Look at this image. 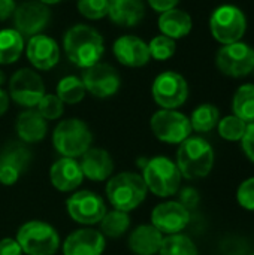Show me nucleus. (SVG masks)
<instances>
[{"instance_id": "obj_1", "label": "nucleus", "mask_w": 254, "mask_h": 255, "mask_svg": "<svg viewBox=\"0 0 254 255\" xmlns=\"http://www.w3.org/2000/svg\"><path fill=\"white\" fill-rule=\"evenodd\" d=\"M63 46L67 58L82 69L97 64L105 52V42L100 33L85 24L70 27L64 34Z\"/></svg>"}, {"instance_id": "obj_2", "label": "nucleus", "mask_w": 254, "mask_h": 255, "mask_svg": "<svg viewBox=\"0 0 254 255\" xmlns=\"http://www.w3.org/2000/svg\"><path fill=\"white\" fill-rule=\"evenodd\" d=\"M175 163L183 178H205L214 166V149L207 139L201 136H190L180 143Z\"/></svg>"}, {"instance_id": "obj_3", "label": "nucleus", "mask_w": 254, "mask_h": 255, "mask_svg": "<svg viewBox=\"0 0 254 255\" xmlns=\"http://www.w3.org/2000/svg\"><path fill=\"white\" fill-rule=\"evenodd\" d=\"M105 193L114 209L129 214L142 205L148 190L141 175L121 172L108 179Z\"/></svg>"}, {"instance_id": "obj_4", "label": "nucleus", "mask_w": 254, "mask_h": 255, "mask_svg": "<svg viewBox=\"0 0 254 255\" xmlns=\"http://www.w3.org/2000/svg\"><path fill=\"white\" fill-rule=\"evenodd\" d=\"M141 176L147 185V190L162 199L175 196L180 191L183 178L177 163L163 155L145 160Z\"/></svg>"}, {"instance_id": "obj_5", "label": "nucleus", "mask_w": 254, "mask_h": 255, "mask_svg": "<svg viewBox=\"0 0 254 255\" xmlns=\"http://www.w3.org/2000/svg\"><path fill=\"white\" fill-rule=\"evenodd\" d=\"M91 143L93 134L88 126L78 118L63 120L52 131V145L61 157L78 158L91 148Z\"/></svg>"}, {"instance_id": "obj_6", "label": "nucleus", "mask_w": 254, "mask_h": 255, "mask_svg": "<svg viewBox=\"0 0 254 255\" xmlns=\"http://www.w3.org/2000/svg\"><path fill=\"white\" fill-rule=\"evenodd\" d=\"M16 242L25 255H55L60 250L57 230L40 220L22 224L16 232Z\"/></svg>"}, {"instance_id": "obj_7", "label": "nucleus", "mask_w": 254, "mask_h": 255, "mask_svg": "<svg viewBox=\"0 0 254 255\" xmlns=\"http://www.w3.org/2000/svg\"><path fill=\"white\" fill-rule=\"evenodd\" d=\"M210 28L214 39L220 43H235L241 40L247 30V18L240 7L234 4H223L213 12Z\"/></svg>"}, {"instance_id": "obj_8", "label": "nucleus", "mask_w": 254, "mask_h": 255, "mask_svg": "<svg viewBox=\"0 0 254 255\" xmlns=\"http://www.w3.org/2000/svg\"><path fill=\"white\" fill-rule=\"evenodd\" d=\"M153 134L165 143H181L192 134L190 120L177 109H160L150 121Z\"/></svg>"}, {"instance_id": "obj_9", "label": "nucleus", "mask_w": 254, "mask_h": 255, "mask_svg": "<svg viewBox=\"0 0 254 255\" xmlns=\"http://www.w3.org/2000/svg\"><path fill=\"white\" fill-rule=\"evenodd\" d=\"M151 94L162 109H177L186 103L189 97V85L180 73L168 70L154 79Z\"/></svg>"}, {"instance_id": "obj_10", "label": "nucleus", "mask_w": 254, "mask_h": 255, "mask_svg": "<svg viewBox=\"0 0 254 255\" xmlns=\"http://www.w3.org/2000/svg\"><path fill=\"white\" fill-rule=\"evenodd\" d=\"M9 97L19 106L33 109L45 96L42 78L31 69L16 70L9 81Z\"/></svg>"}, {"instance_id": "obj_11", "label": "nucleus", "mask_w": 254, "mask_h": 255, "mask_svg": "<svg viewBox=\"0 0 254 255\" xmlns=\"http://www.w3.org/2000/svg\"><path fill=\"white\" fill-rule=\"evenodd\" d=\"M216 63L219 70L228 76H247L254 69V49L243 42L225 45L219 49Z\"/></svg>"}, {"instance_id": "obj_12", "label": "nucleus", "mask_w": 254, "mask_h": 255, "mask_svg": "<svg viewBox=\"0 0 254 255\" xmlns=\"http://www.w3.org/2000/svg\"><path fill=\"white\" fill-rule=\"evenodd\" d=\"M66 209L69 217L82 226L99 224L106 214V205L103 199L88 190L73 193L66 200Z\"/></svg>"}, {"instance_id": "obj_13", "label": "nucleus", "mask_w": 254, "mask_h": 255, "mask_svg": "<svg viewBox=\"0 0 254 255\" xmlns=\"http://www.w3.org/2000/svg\"><path fill=\"white\" fill-rule=\"evenodd\" d=\"M81 81L85 87V91L97 99H106L117 94L121 85L120 73L115 70V67L105 63H97L84 69Z\"/></svg>"}, {"instance_id": "obj_14", "label": "nucleus", "mask_w": 254, "mask_h": 255, "mask_svg": "<svg viewBox=\"0 0 254 255\" xmlns=\"http://www.w3.org/2000/svg\"><path fill=\"white\" fill-rule=\"evenodd\" d=\"M31 161L30 149L19 142L7 143L0 151V184L10 187L19 181Z\"/></svg>"}, {"instance_id": "obj_15", "label": "nucleus", "mask_w": 254, "mask_h": 255, "mask_svg": "<svg viewBox=\"0 0 254 255\" xmlns=\"http://www.w3.org/2000/svg\"><path fill=\"white\" fill-rule=\"evenodd\" d=\"M190 223V211L180 202H163L157 205L151 212V224L163 235H178Z\"/></svg>"}, {"instance_id": "obj_16", "label": "nucleus", "mask_w": 254, "mask_h": 255, "mask_svg": "<svg viewBox=\"0 0 254 255\" xmlns=\"http://www.w3.org/2000/svg\"><path fill=\"white\" fill-rule=\"evenodd\" d=\"M51 18V12L48 6L42 1H25L13 12L15 30L22 37H33L39 34L42 28L48 24Z\"/></svg>"}, {"instance_id": "obj_17", "label": "nucleus", "mask_w": 254, "mask_h": 255, "mask_svg": "<svg viewBox=\"0 0 254 255\" xmlns=\"http://www.w3.org/2000/svg\"><path fill=\"white\" fill-rule=\"evenodd\" d=\"M106 238L94 229L72 232L63 242V255H102Z\"/></svg>"}, {"instance_id": "obj_18", "label": "nucleus", "mask_w": 254, "mask_h": 255, "mask_svg": "<svg viewBox=\"0 0 254 255\" xmlns=\"http://www.w3.org/2000/svg\"><path fill=\"white\" fill-rule=\"evenodd\" d=\"M115 58L127 67H142L150 61L148 43L133 34L118 37L112 46Z\"/></svg>"}, {"instance_id": "obj_19", "label": "nucleus", "mask_w": 254, "mask_h": 255, "mask_svg": "<svg viewBox=\"0 0 254 255\" xmlns=\"http://www.w3.org/2000/svg\"><path fill=\"white\" fill-rule=\"evenodd\" d=\"M25 52L28 61L39 70H49L60 60V48L57 42L45 34H34L30 37Z\"/></svg>"}, {"instance_id": "obj_20", "label": "nucleus", "mask_w": 254, "mask_h": 255, "mask_svg": "<svg viewBox=\"0 0 254 255\" xmlns=\"http://www.w3.org/2000/svg\"><path fill=\"white\" fill-rule=\"evenodd\" d=\"M49 181L55 190L61 193H72L82 184L84 175L75 158L61 157L52 163L49 169Z\"/></svg>"}, {"instance_id": "obj_21", "label": "nucleus", "mask_w": 254, "mask_h": 255, "mask_svg": "<svg viewBox=\"0 0 254 255\" xmlns=\"http://www.w3.org/2000/svg\"><path fill=\"white\" fill-rule=\"evenodd\" d=\"M79 167L84 178L96 182L108 181L114 172V161L108 151L103 148H90L81 155Z\"/></svg>"}, {"instance_id": "obj_22", "label": "nucleus", "mask_w": 254, "mask_h": 255, "mask_svg": "<svg viewBox=\"0 0 254 255\" xmlns=\"http://www.w3.org/2000/svg\"><path fill=\"white\" fill-rule=\"evenodd\" d=\"M163 239L165 236L153 224H142L129 235L127 245L135 255H156L162 248Z\"/></svg>"}, {"instance_id": "obj_23", "label": "nucleus", "mask_w": 254, "mask_h": 255, "mask_svg": "<svg viewBox=\"0 0 254 255\" xmlns=\"http://www.w3.org/2000/svg\"><path fill=\"white\" fill-rule=\"evenodd\" d=\"M15 130L21 142L36 143L46 136L48 124L46 120L36 109H27L18 115Z\"/></svg>"}, {"instance_id": "obj_24", "label": "nucleus", "mask_w": 254, "mask_h": 255, "mask_svg": "<svg viewBox=\"0 0 254 255\" xmlns=\"http://www.w3.org/2000/svg\"><path fill=\"white\" fill-rule=\"evenodd\" d=\"M108 15L117 25L133 27L142 21L145 6L142 0H109Z\"/></svg>"}, {"instance_id": "obj_25", "label": "nucleus", "mask_w": 254, "mask_h": 255, "mask_svg": "<svg viewBox=\"0 0 254 255\" xmlns=\"http://www.w3.org/2000/svg\"><path fill=\"white\" fill-rule=\"evenodd\" d=\"M192 25H193L192 16L187 12L177 9V7L162 12L159 18L160 31L174 40L187 36L192 30Z\"/></svg>"}, {"instance_id": "obj_26", "label": "nucleus", "mask_w": 254, "mask_h": 255, "mask_svg": "<svg viewBox=\"0 0 254 255\" xmlns=\"http://www.w3.org/2000/svg\"><path fill=\"white\" fill-rule=\"evenodd\" d=\"M24 49V37L15 28L0 30V64L15 63Z\"/></svg>"}, {"instance_id": "obj_27", "label": "nucleus", "mask_w": 254, "mask_h": 255, "mask_svg": "<svg viewBox=\"0 0 254 255\" xmlns=\"http://www.w3.org/2000/svg\"><path fill=\"white\" fill-rule=\"evenodd\" d=\"M100 224V233L105 238H111V239H118L123 235H126L130 229V217L127 212L118 211V209H112V211H106V214L103 215Z\"/></svg>"}, {"instance_id": "obj_28", "label": "nucleus", "mask_w": 254, "mask_h": 255, "mask_svg": "<svg viewBox=\"0 0 254 255\" xmlns=\"http://www.w3.org/2000/svg\"><path fill=\"white\" fill-rule=\"evenodd\" d=\"M234 115L246 121L247 124L254 123V85L246 84L241 85L232 100Z\"/></svg>"}, {"instance_id": "obj_29", "label": "nucleus", "mask_w": 254, "mask_h": 255, "mask_svg": "<svg viewBox=\"0 0 254 255\" xmlns=\"http://www.w3.org/2000/svg\"><path fill=\"white\" fill-rule=\"evenodd\" d=\"M189 120L192 124V130H195L198 133H208L214 127H217V124L220 121V112L214 105L204 103L193 111V114Z\"/></svg>"}, {"instance_id": "obj_30", "label": "nucleus", "mask_w": 254, "mask_h": 255, "mask_svg": "<svg viewBox=\"0 0 254 255\" xmlns=\"http://www.w3.org/2000/svg\"><path fill=\"white\" fill-rule=\"evenodd\" d=\"M55 96L67 105H76L79 103L85 96V87L82 81L76 76H64L57 84V93Z\"/></svg>"}, {"instance_id": "obj_31", "label": "nucleus", "mask_w": 254, "mask_h": 255, "mask_svg": "<svg viewBox=\"0 0 254 255\" xmlns=\"http://www.w3.org/2000/svg\"><path fill=\"white\" fill-rule=\"evenodd\" d=\"M159 255H199L195 242L186 235L165 236Z\"/></svg>"}, {"instance_id": "obj_32", "label": "nucleus", "mask_w": 254, "mask_h": 255, "mask_svg": "<svg viewBox=\"0 0 254 255\" xmlns=\"http://www.w3.org/2000/svg\"><path fill=\"white\" fill-rule=\"evenodd\" d=\"M217 128H219V134L223 139L237 142V140L243 139V136L247 130V123L243 121L241 118H238L237 115H228L219 121Z\"/></svg>"}, {"instance_id": "obj_33", "label": "nucleus", "mask_w": 254, "mask_h": 255, "mask_svg": "<svg viewBox=\"0 0 254 255\" xmlns=\"http://www.w3.org/2000/svg\"><path fill=\"white\" fill-rule=\"evenodd\" d=\"M148 49H150V57L159 61H165L169 60L175 51H177V43L174 39L160 34L151 39V42L148 43Z\"/></svg>"}, {"instance_id": "obj_34", "label": "nucleus", "mask_w": 254, "mask_h": 255, "mask_svg": "<svg viewBox=\"0 0 254 255\" xmlns=\"http://www.w3.org/2000/svg\"><path fill=\"white\" fill-rule=\"evenodd\" d=\"M46 121L58 120L64 112V103L55 94H45L37 103L36 109Z\"/></svg>"}, {"instance_id": "obj_35", "label": "nucleus", "mask_w": 254, "mask_h": 255, "mask_svg": "<svg viewBox=\"0 0 254 255\" xmlns=\"http://www.w3.org/2000/svg\"><path fill=\"white\" fill-rule=\"evenodd\" d=\"M109 0H78V10L88 19H100L108 15Z\"/></svg>"}, {"instance_id": "obj_36", "label": "nucleus", "mask_w": 254, "mask_h": 255, "mask_svg": "<svg viewBox=\"0 0 254 255\" xmlns=\"http://www.w3.org/2000/svg\"><path fill=\"white\" fill-rule=\"evenodd\" d=\"M237 199H238V203L247 209V211H254V178H249L246 179L238 191H237Z\"/></svg>"}, {"instance_id": "obj_37", "label": "nucleus", "mask_w": 254, "mask_h": 255, "mask_svg": "<svg viewBox=\"0 0 254 255\" xmlns=\"http://www.w3.org/2000/svg\"><path fill=\"white\" fill-rule=\"evenodd\" d=\"M244 154L254 163V123L247 124V130L241 139Z\"/></svg>"}, {"instance_id": "obj_38", "label": "nucleus", "mask_w": 254, "mask_h": 255, "mask_svg": "<svg viewBox=\"0 0 254 255\" xmlns=\"http://www.w3.org/2000/svg\"><path fill=\"white\" fill-rule=\"evenodd\" d=\"M186 209H193L199 203V193L193 188H184L180 193V200H178Z\"/></svg>"}, {"instance_id": "obj_39", "label": "nucleus", "mask_w": 254, "mask_h": 255, "mask_svg": "<svg viewBox=\"0 0 254 255\" xmlns=\"http://www.w3.org/2000/svg\"><path fill=\"white\" fill-rule=\"evenodd\" d=\"M22 250L16 239L4 238L0 241V255H22Z\"/></svg>"}, {"instance_id": "obj_40", "label": "nucleus", "mask_w": 254, "mask_h": 255, "mask_svg": "<svg viewBox=\"0 0 254 255\" xmlns=\"http://www.w3.org/2000/svg\"><path fill=\"white\" fill-rule=\"evenodd\" d=\"M180 0H148L150 6L156 10V12H166L169 9H174L178 4Z\"/></svg>"}, {"instance_id": "obj_41", "label": "nucleus", "mask_w": 254, "mask_h": 255, "mask_svg": "<svg viewBox=\"0 0 254 255\" xmlns=\"http://www.w3.org/2000/svg\"><path fill=\"white\" fill-rule=\"evenodd\" d=\"M15 12V1L13 0H0V21L7 19Z\"/></svg>"}, {"instance_id": "obj_42", "label": "nucleus", "mask_w": 254, "mask_h": 255, "mask_svg": "<svg viewBox=\"0 0 254 255\" xmlns=\"http://www.w3.org/2000/svg\"><path fill=\"white\" fill-rule=\"evenodd\" d=\"M9 100H10L9 94H7L4 90L0 88V117L4 115L6 111L9 109Z\"/></svg>"}, {"instance_id": "obj_43", "label": "nucleus", "mask_w": 254, "mask_h": 255, "mask_svg": "<svg viewBox=\"0 0 254 255\" xmlns=\"http://www.w3.org/2000/svg\"><path fill=\"white\" fill-rule=\"evenodd\" d=\"M39 1H42V3H45V4H55V3H58V1H61V0H39Z\"/></svg>"}, {"instance_id": "obj_44", "label": "nucleus", "mask_w": 254, "mask_h": 255, "mask_svg": "<svg viewBox=\"0 0 254 255\" xmlns=\"http://www.w3.org/2000/svg\"><path fill=\"white\" fill-rule=\"evenodd\" d=\"M3 82H4V73L0 70V87L3 85Z\"/></svg>"}, {"instance_id": "obj_45", "label": "nucleus", "mask_w": 254, "mask_h": 255, "mask_svg": "<svg viewBox=\"0 0 254 255\" xmlns=\"http://www.w3.org/2000/svg\"><path fill=\"white\" fill-rule=\"evenodd\" d=\"M253 72H254V69H253Z\"/></svg>"}, {"instance_id": "obj_46", "label": "nucleus", "mask_w": 254, "mask_h": 255, "mask_svg": "<svg viewBox=\"0 0 254 255\" xmlns=\"http://www.w3.org/2000/svg\"><path fill=\"white\" fill-rule=\"evenodd\" d=\"M252 255H254V254H252Z\"/></svg>"}]
</instances>
